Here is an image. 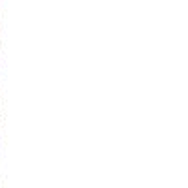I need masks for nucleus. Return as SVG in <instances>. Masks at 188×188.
I'll use <instances>...</instances> for the list:
<instances>
[]
</instances>
